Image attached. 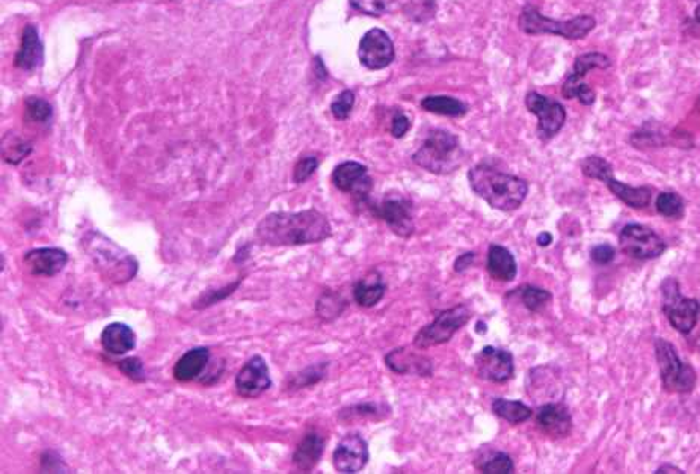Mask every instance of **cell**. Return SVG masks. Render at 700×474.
<instances>
[{"label": "cell", "mask_w": 700, "mask_h": 474, "mask_svg": "<svg viewBox=\"0 0 700 474\" xmlns=\"http://www.w3.org/2000/svg\"><path fill=\"white\" fill-rule=\"evenodd\" d=\"M486 269L489 275L497 282H513L518 273L517 260L508 248L501 245H491Z\"/></svg>", "instance_id": "23"}, {"label": "cell", "mask_w": 700, "mask_h": 474, "mask_svg": "<svg viewBox=\"0 0 700 474\" xmlns=\"http://www.w3.org/2000/svg\"><path fill=\"white\" fill-rule=\"evenodd\" d=\"M536 423L546 435L562 438L571 434L572 416L563 404H545L537 409Z\"/></svg>", "instance_id": "19"}, {"label": "cell", "mask_w": 700, "mask_h": 474, "mask_svg": "<svg viewBox=\"0 0 700 474\" xmlns=\"http://www.w3.org/2000/svg\"><path fill=\"white\" fill-rule=\"evenodd\" d=\"M468 180L475 195L497 210H517L528 195L526 180L501 173L489 165H477L471 168Z\"/></svg>", "instance_id": "2"}, {"label": "cell", "mask_w": 700, "mask_h": 474, "mask_svg": "<svg viewBox=\"0 0 700 474\" xmlns=\"http://www.w3.org/2000/svg\"><path fill=\"white\" fill-rule=\"evenodd\" d=\"M519 29L528 35H542L551 33L566 40H583L597 28V20L592 15H579L571 20H553L542 15L535 6L527 5L522 10L519 20Z\"/></svg>", "instance_id": "5"}, {"label": "cell", "mask_w": 700, "mask_h": 474, "mask_svg": "<svg viewBox=\"0 0 700 474\" xmlns=\"http://www.w3.org/2000/svg\"><path fill=\"white\" fill-rule=\"evenodd\" d=\"M349 4L353 10L359 11L362 14L382 17L393 13L402 4V0H349Z\"/></svg>", "instance_id": "33"}, {"label": "cell", "mask_w": 700, "mask_h": 474, "mask_svg": "<svg viewBox=\"0 0 700 474\" xmlns=\"http://www.w3.org/2000/svg\"><path fill=\"white\" fill-rule=\"evenodd\" d=\"M31 151H32V144L20 137L19 133H6L2 139V157L6 164L19 165L31 155Z\"/></svg>", "instance_id": "29"}, {"label": "cell", "mask_w": 700, "mask_h": 474, "mask_svg": "<svg viewBox=\"0 0 700 474\" xmlns=\"http://www.w3.org/2000/svg\"><path fill=\"white\" fill-rule=\"evenodd\" d=\"M324 438L319 434H306L302 438V442L297 444L295 455H293V464L297 470L304 473H308L319 464L320 458L323 455Z\"/></svg>", "instance_id": "25"}, {"label": "cell", "mask_w": 700, "mask_h": 474, "mask_svg": "<svg viewBox=\"0 0 700 474\" xmlns=\"http://www.w3.org/2000/svg\"><path fill=\"white\" fill-rule=\"evenodd\" d=\"M120 369L132 380H144V366H142V362L139 358L132 357L122 360V362H120Z\"/></svg>", "instance_id": "43"}, {"label": "cell", "mask_w": 700, "mask_h": 474, "mask_svg": "<svg viewBox=\"0 0 700 474\" xmlns=\"http://www.w3.org/2000/svg\"><path fill=\"white\" fill-rule=\"evenodd\" d=\"M353 104H355V94L350 90L343 91L331 104V112L337 120H346L352 112Z\"/></svg>", "instance_id": "37"}, {"label": "cell", "mask_w": 700, "mask_h": 474, "mask_svg": "<svg viewBox=\"0 0 700 474\" xmlns=\"http://www.w3.org/2000/svg\"><path fill=\"white\" fill-rule=\"evenodd\" d=\"M695 20L697 22V23L700 24V5L696 8L695 11Z\"/></svg>", "instance_id": "49"}, {"label": "cell", "mask_w": 700, "mask_h": 474, "mask_svg": "<svg viewBox=\"0 0 700 474\" xmlns=\"http://www.w3.org/2000/svg\"><path fill=\"white\" fill-rule=\"evenodd\" d=\"M611 59L610 58L599 52L584 53L580 55L575 62H573V68L569 73L568 77L564 80L563 86H562V95L564 99H579L580 103L584 106H592L597 100V94L595 91L584 82V77L588 75L589 71L606 70L610 68Z\"/></svg>", "instance_id": "8"}, {"label": "cell", "mask_w": 700, "mask_h": 474, "mask_svg": "<svg viewBox=\"0 0 700 474\" xmlns=\"http://www.w3.org/2000/svg\"><path fill=\"white\" fill-rule=\"evenodd\" d=\"M346 300H340L339 296L337 295H324L322 300H319V304H317V309H323V310H320V316L322 317H328V319H332V317H337V316H340V313L343 311L344 304Z\"/></svg>", "instance_id": "39"}, {"label": "cell", "mask_w": 700, "mask_h": 474, "mask_svg": "<svg viewBox=\"0 0 700 474\" xmlns=\"http://www.w3.org/2000/svg\"><path fill=\"white\" fill-rule=\"evenodd\" d=\"M473 262H474V253L462 254L461 257H457L456 262H455V271L459 273H464L470 268Z\"/></svg>", "instance_id": "45"}, {"label": "cell", "mask_w": 700, "mask_h": 474, "mask_svg": "<svg viewBox=\"0 0 700 474\" xmlns=\"http://www.w3.org/2000/svg\"><path fill=\"white\" fill-rule=\"evenodd\" d=\"M319 168V160L315 156H306L297 162L293 169V180L295 183L301 184L310 179L315 174V169Z\"/></svg>", "instance_id": "38"}, {"label": "cell", "mask_w": 700, "mask_h": 474, "mask_svg": "<svg viewBox=\"0 0 700 474\" xmlns=\"http://www.w3.org/2000/svg\"><path fill=\"white\" fill-rule=\"evenodd\" d=\"M272 385V380L269 375V366L263 357L251 358L250 362H244V366L240 369L235 376V390L242 398L255 399L264 391H268Z\"/></svg>", "instance_id": "15"}, {"label": "cell", "mask_w": 700, "mask_h": 474, "mask_svg": "<svg viewBox=\"0 0 700 474\" xmlns=\"http://www.w3.org/2000/svg\"><path fill=\"white\" fill-rule=\"evenodd\" d=\"M335 188L341 192L352 193L353 197L366 200L372 191V179L368 177V169L358 162H343L332 173Z\"/></svg>", "instance_id": "17"}, {"label": "cell", "mask_w": 700, "mask_h": 474, "mask_svg": "<svg viewBox=\"0 0 700 474\" xmlns=\"http://www.w3.org/2000/svg\"><path fill=\"white\" fill-rule=\"evenodd\" d=\"M590 257L597 264H608L615 260L616 249L608 244L597 245L590 251Z\"/></svg>", "instance_id": "42"}, {"label": "cell", "mask_w": 700, "mask_h": 474, "mask_svg": "<svg viewBox=\"0 0 700 474\" xmlns=\"http://www.w3.org/2000/svg\"><path fill=\"white\" fill-rule=\"evenodd\" d=\"M377 217L386 222L390 230L399 237L408 239L414 235L415 226L412 218V202L400 193H388L381 204L375 209Z\"/></svg>", "instance_id": "12"}, {"label": "cell", "mask_w": 700, "mask_h": 474, "mask_svg": "<svg viewBox=\"0 0 700 474\" xmlns=\"http://www.w3.org/2000/svg\"><path fill=\"white\" fill-rule=\"evenodd\" d=\"M315 70L319 79H326L328 77V71L324 68L323 62H322L319 57L315 59Z\"/></svg>", "instance_id": "46"}, {"label": "cell", "mask_w": 700, "mask_h": 474, "mask_svg": "<svg viewBox=\"0 0 700 474\" xmlns=\"http://www.w3.org/2000/svg\"><path fill=\"white\" fill-rule=\"evenodd\" d=\"M509 295L518 296L527 310L533 311V313L544 310L548 306V302L553 300L550 291L535 286L519 287L517 291H510Z\"/></svg>", "instance_id": "31"}, {"label": "cell", "mask_w": 700, "mask_h": 474, "mask_svg": "<svg viewBox=\"0 0 700 474\" xmlns=\"http://www.w3.org/2000/svg\"><path fill=\"white\" fill-rule=\"evenodd\" d=\"M100 342L104 351L112 355H124L137 346V334L128 325L115 322L109 324L100 335Z\"/></svg>", "instance_id": "22"}, {"label": "cell", "mask_w": 700, "mask_h": 474, "mask_svg": "<svg viewBox=\"0 0 700 474\" xmlns=\"http://www.w3.org/2000/svg\"><path fill=\"white\" fill-rule=\"evenodd\" d=\"M404 6H406V10H408L411 17H414L415 20H420L421 15H424L426 19H430L433 13H435V2L433 0H409Z\"/></svg>", "instance_id": "40"}, {"label": "cell", "mask_w": 700, "mask_h": 474, "mask_svg": "<svg viewBox=\"0 0 700 474\" xmlns=\"http://www.w3.org/2000/svg\"><path fill=\"white\" fill-rule=\"evenodd\" d=\"M358 58L368 70H382L393 64L395 58L394 44L390 35L382 29H372L362 37L358 48Z\"/></svg>", "instance_id": "13"}, {"label": "cell", "mask_w": 700, "mask_h": 474, "mask_svg": "<svg viewBox=\"0 0 700 474\" xmlns=\"http://www.w3.org/2000/svg\"><path fill=\"white\" fill-rule=\"evenodd\" d=\"M480 470L488 474H510L515 471V464L510 456L499 452L484 461V464L480 465Z\"/></svg>", "instance_id": "36"}, {"label": "cell", "mask_w": 700, "mask_h": 474, "mask_svg": "<svg viewBox=\"0 0 700 474\" xmlns=\"http://www.w3.org/2000/svg\"><path fill=\"white\" fill-rule=\"evenodd\" d=\"M655 209L661 217L679 219V218L684 217L686 204H684V200L679 193L661 192L658 193L657 200H655Z\"/></svg>", "instance_id": "32"}, {"label": "cell", "mask_w": 700, "mask_h": 474, "mask_svg": "<svg viewBox=\"0 0 700 474\" xmlns=\"http://www.w3.org/2000/svg\"><path fill=\"white\" fill-rule=\"evenodd\" d=\"M655 473H684V471L681 469H678V467H673V465H663V467L657 469Z\"/></svg>", "instance_id": "48"}, {"label": "cell", "mask_w": 700, "mask_h": 474, "mask_svg": "<svg viewBox=\"0 0 700 474\" xmlns=\"http://www.w3.org/2000/svg\"><path fill=\"white\" fill-rule=\"evenodd\" d=\"M332 228L323 213L310 209L297 213H270L257 226V237L270 246H297L329 239Z\"/></svg>", "instance_id": "1"}, {"label": "cell", "mask_w": 700, "mask_h": 474, "mask_svg": "<svg viewBox=\"0 0 700 474\" xmlns=\"http://www.w3.org/2000/svg\"><path fill=\"white\" fill-rule=\"evenodd\" d=\"M475 367L482 380L497 384L508 382L515 373L512 353L492 346H486L475 355Z\"/></svg>", "instance_id": "14"}, {"label": "cell", "mask_w": 700, "mask_h": 474, "mask_svg": "<svg viewBox=\"0 0 700 474\" xmlns=\"http://www.w3.org/2000/svg\"><path fill=\"white\" fill-rule=\"evenodd\" d=\"M526 106L533 115L539 118L537 133L542 141H548L562 130L566 122V109L563 104L531 91L526 97Z\"/></svg>", "instance_id": "11"}, {"label": "cell", "mask_w": 700, "mask_h": 474, "mask_svg": "<svg viewBox=\"0 0 700 474\" xmlns=\"http://www.w3.org/2000/svg\"><path fill=\"white\" fill-rule=\"evenodd\" d=\"M619 246L621 251L628 257L635 260H653L661 257L668 245L660 236L642 224H628L624 227L619 235Z\"/></svg>", "instance_id": "10"}, {"label": "cell", "mask_w": 700, "mask_h": 474, "mask_svg": "<svg viewBox=\"0 0 700 474\" xmlns=\"http://www.w3.org/2000/svg\"><path fill=\"white\" fill-rule=\"evenodd\" d=\"M551 242H553V236H551L550 233H546V231H544V233L537 236V244L544 246V248L548 246V245H551Z\"/></svg>", "instance_id": "47"}, {"label": "cell", "mask_w": 700, "mask_h": 474, "mask_svg": "<svg viewBox=\"0 0 700 474\" xmlns=\"http://www.w3.org/2000/svg\"><path fill=\"white\" fill-rule=\"evenodd\" d=\"M82 249L90 257L100 275L112 284H126L137 277L139 264L132 254L115 244L100 231H86Z\"/></svg>", "instance_id": "3"}, {"label": "cell", "mask_w": 700, "mask_h": 474, "mask_svg": "<svg viewBox=\"0 0 700 474\" xmlns=\"http://www.w3.org/2000/svg\"><path fill=\"white\" fill-rule=\"evenodd\" d=\"M492 411L500 418H504V420H508L509 423H513V425L526 422L533 414L530 407H527L526 404H522L519 400L508 399L493 400Z\"/></svg>", "instance_id": "30"}, {"label": "cell", "mask_w": 700, "mask_h": 474, "mask_svg": "<svg viewBox=\"0 0 700 474\" xmlns=\"http://www.w3.org/2000/svg\"><path fill=\"white\" fill-rule=\"evenodd\" d=\"M602 183H606L607 188L610 189V192L615 197L619 198L624 204L630 206L631 209H644L652 201L653 189L649 188V186L634 188V186L616 180L613 174L607 175L606 179L602 180Z\"/></svg>", "instance_id": "24"}, {"label": "cell", "mask_w": 700, "mask_h": 474, "mask_svg": "<svg viewBox=\"0 0 700 474\" xmlns=\"http://www.w3.org/2000/svg\"><path fill=\"white\" fill-rule=\"evenodd\" d=\"M412 160L432 174L447 175L461 168L464 151L456 135L435 129L415 151Z\"/></svg>", "instance_id": "4"}, {"label": "cell", "mask_w": 700, "mask_h": 474, "mask_svg": "<svg viewBox=\"0 0 700 474\" xmlns=\"http://www.w3.org/2000/svg\"><path fill=\"white\" fill-rule=\"evenodd\" d=\"M44 48L40 40L38 29L33 24H28L23 31L19 52L15 55V67L22 70H35L43 64Z\"/></svg>", "instance_id": "21"}, {"label": "cell", "mask_w": 700, "mask_h": 474, "mask_svg": "<svg viewBox=\"0 0 700 474\" xmlns=\"http://www.w3.org/2000/svg\"><path fill=\"white\" fill-rule=\"evenodd\" d=\"M471 319L470 307L465 304L453 307L444 310L435 317L432 324L426 325L420 329L415 335L414 344L419 349L433 348L444 343L450 342V338Z\"/></svg>", "instance_id": "9"}, {"label": "cell", "mask_w": 700, "mask_h": 474, "mask_svg": "<svg viewBox=\"0 0 700 474\" xmlns=\"http://www.w3.org/2000/svg\"><path fill=\"white\" fill-rule=\"evenodd\" d=\"M581 171L588 179L604 180L607 175L613 174V166L610 162H607L601 156H588L586 159L581 160Z\"/></svg>", "instance_id": "34"}, {"label": "cell", "mask_w": 700, "mask_h": 474, "mask_svg": "<svg viewBox=\"0 0 700 474\" xmlns=\"http://www.w3.org/2000/svg\"><path fill=\"white\" fill-rule=\"evenodd\" d=\"M655 357H657L660 378L663 390L672 395H690L697 384V373L688 362H682L677 348L672 343L657 338L655 340Z\"/></svg>", "instance_id": "6"}, {"label": "cell", "mask_w": 700, "mask_h": 474, "mask_svg": "<svg viewBox=\"0 0 700 474\" xmlns=\"http://www.w3.org/2000/svg\"><path fill=\"white\" fill-rule=\"evenodd\" d=\"M341 416H343L346 420H353V418L358 417H379V408H377V405H357V407H352V408H346L341 411Z\"/></svg>", "instance_id": "41"}, {"label": "cell", "mask_w": 700, "mask_h": 474, "mask_svg": "<svg viewBox=\"0 0 700 474\" xmlns=\"http://www.w3.org/2000/svg\"><path fill=\"white\" fill-rule=\"evenodd\" d=\"M409 129H411L409 118L403 115V113H397L394 120H393V124H391V135L400 139V138H403L409 132Z\"/></svg>", "instance_id": "44"}, {"label": "cell", "mask_w": 700, "mask_h": 474, "mask_svg": "<svg viewBox=\"0 0 700 474\" xmlns=\"http://www.w3.org/2000/svg\"><path fill=\"white\" fill-rule=\"evenodd\" d=\"M421 108L430 113L444 115V117H464L468 112L466 106L461 100L447 97V95H430L421 100Z\"/></svg>", "instance_id": "27"}, {"label": "cell", "mask_w": 700, "mask_h": 474, "mask_svg": "<svg viewBox=\"0 0 700 474\" xmlns=\"http://www.w3.org/2000/svg\"><path fill=\"white\" fill-rule=\"evenodd\" d=\"M663 311L678 333L688 335L699 320L700 302L695 298L682 296L677 278L669 277L661 284Z\"/></svg>", "instance_id": "7"}, {"label": "cell", "mask_w": 700, "mask_h": 474, "mask_svg": "<svg viewBox=\"0 0 700 474\" xmlns=\"http://www.w3.org/2000/svg\"><path fill=\"white\" fill-rule=\"evenodd\" d=\"M368 446L359 434L341 438L334 452V467L339 473H359L368 462Z\"/></svg>", "instance_id": "16"}, {"label": "cell", "mask_w": 700, "mask_h": 474, "mask_svg": "<svg viewBox=\"0 0 700 474\" xmlns=\"http://www.w3.org/2000/svg\"><path fill=\"white\" fill-rule=\"evenodd\" d=\"M24 112L31 121L46 124L52 120L53 109L44 99L29 97L24 102Z\"/></svg>", "instance_id": "35"}, {"label": "cell", "mask_w": 700, "mask_h": 474, "mask_svg": "<svg viewBox=\"0 0 700 474\" xmlns=\"http://www.w3.org/2000/svg\"><path fill=\"white\" fill-rule=\"evenodd\" d=\"M386 366L399 375L432 376V362L421 353H412L408 348L391 351L385 357Z\"/></svg>", "instance_id": "20"}, {"label": "cell", "mask_w": 700, "mask_h": 474, "mask_svg": "<svg viewBox=\"0 0 700 474\" xmlns=\"http://www.w3.org/2000/svg\"><path fill=\"white\" fill-rule=\"evenodd\" d=\"M68 264V254L61 248H37L24 255V266L37 277H55Z\"/></svg>", "instance_id": "18"}, {"label": "cell", "mask_w": 700, "mask_h": 474, "mask_svg": "<svg viewBox=\"0 0 700 474\" xmlns=\"http://www.w3.org/2000/svg\"><path fill=\"white\" fill-rule=\"evenodd\" d=\"M210 362V351L208 348L191 349L175 362L174 378L180 382L197 380L206 371Z\"/></svg>", "instance_id": "26"}, {"label": "cell", "mask_w": 700, "mask_h": 474, "mask_svg": "<svg viewBox=\"0 0 700 474\" xmlns=\"http://www.w3.org/2000/svg\"><path fill=\"white\" fill-rule=\"evenodd\" d=\"M385 291L386 287L382 282L381 277L364 278L357 282V286L353 289V296L359 306L370 309L377 306V302L384 298Z\"/></svg>", "instance_id": "28"}]
</instances>
